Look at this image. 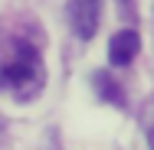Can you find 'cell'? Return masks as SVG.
<instances>
[{"label":"cell","mask_w":154,"mask_h":150,"mask_svg":"<svg viewBox=\"0 0 154 150\" xmlns=\"http://www.w3.org/2000/svg\"><path fill=\"white\" fill-rule=\"evenodd\" d=\"M148 144H151V150H154V131H151V134H148Z\"/></svg>","instance_id":"5b68a950"},{"label":"cell","mask_w":154,"mask_h":150,"mask_svg":"<svg viewBox=\"0 0 154 150\" xmlns=\"http://www.w3.org/2000/svg\"><path fill=\"white\" fill-rule=\"evenodd\" d=\"M138 49H141V36L134 30H118L108 43V62L112 65H128L138 56Z\"/></svg>","instance_id":"3957f363"},{"label":"cell","mask_w":154,"mask_h":150,"mask_svg":"<svg viewBox=\"0 0 154 150\" xmlns=\"http://www.w3.org/2000/svg\"><path fill=\"white\" fill-rule=\"evenodd\" d=\"M102 20V0H69V23L79 39H92Z\"/></svg>","instance_id":"7a4b0ae2"},{"label":"cell","mask_w":154,"mask_h":150,"mask_svg":"<svg viewBox=\"0 0 154 150\" xmlns=\"http://www.w3.org/2000/svg\"><path fill=\"white\" fill-rule=\"evenodd\" d=\"M95 82H98V91L108 98V101H115V104H125V95H122V88L115 91L112 88V82H108V75L105 72H95Z\"/></svg>","instance_id":"277c9868"},{"label":"cell","mask_w":154,"mask_h":150,"mask_svg":"<svg viewBox=\"0 0 154 150\" xmlns=\"http://www.w3.org/2000/svg\"><path fill=\"white\" fill-rule=\"evenodd\" d=\"M39 78H43V69H39L36 46L26 43V39H17L10 46V56L0 62V82H3V88L17 91V88H23V85L36 88Z\"/></svg>","instance_id":"6da1fadb"},{"label":"cell","mask_w":154,"mask_h":150,"mask_svg":"<svg viewBox=\"0 0 154 150\" xmlns=\"http://www.w3.org/2000/svg\"><path fill=\"white\" fill-rule=\"evenodd\" d=\"M0 134H3V118H0Z\"/></svg>","instance_id":"8992f818"}]
</instances>
